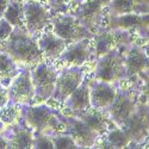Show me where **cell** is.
Segmentation results:
<instances>
[{
	"mask_svg": "<svg viewBox=\"0 0 149 149\" xmlns=\"http://www.w3.org/2000/svg\"><path fill=\"white\" fill-rule=\"evenodd\" d=\"M140 23H141V17L129 12V13L117 16V18L113 19V22H112V26L120 28V29H128V28L139 25Z\"/></svg>",
	"mask_w": 149,
	"mask_h": 149,
	"instance_id": "cell-25",
	"label": "cell"
},
{
	"mask_svg": "<svg viewBox=\"0 0 149 149\" xmlns=\"http://www.w3.org/2000/svg\"><path fill=\"white\" fill-rule=\"evenodd\" d=\"M4 148H8V141L3 137V136H0V149H4Z\"/></svg>",
	"mask_w": 149,
	"mask_h": 149,
	"instance_id": "cell-33",
	"label": "cell"
},
{
	"mask_svg": "<svg viewBox=\"0 0 149 149\" xmlns=\"http://www.w3.org/2000/svg\"><path fill=\"white\" fill-rule=\"evenodd\" d=\"M12 31H13V26L5 18H0V42H5Z\"/></svg>",
	"mask_w": 149,
	"mask_h": 149,
	"instance_id": "cell-29",
	"label": "cell"
},
{
	"mask_svg": "<svg viewBox=\"0 0 149 149\" xmlns=\"http://www.w3.org/2000/svg\"><path fill=\"white\" fill-rule=\"evenodd\" d=\"M8 0H0V16H4V12L7 8Z\"/></svg>",
	"mask_w": 149,
	"mask_h": 149,
	"instance_id": "cell-32",
	"label": "cell"
},
{
	"mask_svg": "<svg viewBox=\"0 0 149 149\" xmlns=\"http://www.w3.org/2000/svg\"><path fill=\"white\" fill-rule=\"evenodd\" d=\"M148 63V60L146 55L139 50V49H132L127 56V60L124 61V66H125V72L129 75L137 74L139 72L143 70Z\"/></svg>",
	"mask_w": 149,
	"mask_h": 149,
	"instance_id": "cell-20",
	"label": "cell"
},
{
	"mask_svg": "<svg viewBox=\"0 0 149 149\" xmlns=\"http://www.w3.org/2000/svg\"><path fill=\"white\" fill-rule=\"evenodd\" d=\"M4 129H5V124H4L1 120H0V132H3Z\"/></svg>",
	"mask_w": 149,
	"mask_h": 149,
	"instance_id": "cell-35",
	"label": "cell"
},
{
	"mask_svg": "<svg viewBox=\"0 0 149 149\" xmlns=\"http://www.w3.org/2000/svg\"><path fill=\"white\" fill-rule=\"evenodd\" d=\"M22 115L24 116V119L29 125L40 134H43L48 130L57 129L60 124L53 111L44 105L25 107L22 110Z\"/></svg>",
	"mask_w": 149,
	"mask_h": 149,
	"instance_id": "cell-3",
	"label": "cell"
},
{
	"mask_svg": "<svg viewBox=\"0 0 149 149\" xmlns=\"http://www.w3.org/2000/svg\"><path fill=\"white\" fill-rule=\"evenodd\" d=\"M117 92L111 82L98 80L90 85V98L91 106L97 110L109 107L113 102Z\"/></svg>",
	"mask_w": 149,
	"mask_h": 149,
	"instance_id": "cell-10",
	"label": "cell"
},
{
	"mask_svg": "<svg viewBox=\"0 0 149 149\" xmlns=\"http://www.w3.org/2000/svg\"><path fill=\"white\" fill-rule=\"evenodd\" d=\"M77 115L80 119H82L86 124H88L98 134L103 132L106 129L107 122H106V118L104 117V115L100 112V110L91 107L85 111H77Z\"/></svg>",
	"mask_w": 149,
	"mask_h": 149,
	"instance_id": "cell-19",
	"label": "cell"
},
{
	"mask_svg": "<svg viewBox=\"0 0 149 149\" xmlns=\"http://www.w3.org/2000/svg\"><path fill=\"white\" fill-rule=\"evenodd\" d=\"M32 148H40V149H52L54 148L53 139H49L45 135H38L37 137H33Z\"/></svg>",
	"mask_w": 149,
	"mask_h": 149,
	"instance_id": "cell-28",
	"label": "cell"
},
{
	"mask_svg": "<svg viewBox=\"0 0 149 149\" xmlns=\"http://www.w3.org/2000/svg\"><path fill=\"white\" fill-rule=\"evenodd\" d=\"M8 103L11 104H26L35 97V88L31 80V73L23 70L12 80L8 87Z\"/></svg>",
	"mask_w": 149,
	"mask_h": 149,
	"instance_id": "cell-6",
	"label": "cell"
},
{
	"mask_svg": "<svg viewBox=\"0 0 149 149\" xmlns=\"http://www.w3.org/2000/svg\"><path fill=\"white\" fill-rule=\"evenodd\" d=\"M22 115V110H19L15 104L5 105L4 107L0 109V120H1L5 125H12L15 124Z\"/></svg>",
	"mask_w": 149,
	"mask_h": 149,
	"instance_id": "cell-24",
	"label": "cell"
},
{
	"mask_svg": "<svg viewBox=\"0 0 149 149\" xmlns=\"http://www.w3.org/2000/svg\"><path fill=\"white\" fill-rule=\"evenodd\" d=\"M124 73H125L124 61L115 50H111L100 56V60L95 67V78L106 82H112L120 79Z\"/></svg>",
	"mask_w": 149,
	"mask_h": 149,
	"instance_id": "cell-4",
	"label": "cell"
},
{
	"mask_svg": "<svg viewBox=\"0 0 149 149\" xmlns=\"http://www.w3.org/2000/svg\"><path fill=\"white\" fill-rule=\"evenodd\" d=\"M103 7L97 0H85L81 3L73 16L75 17L84 26L94 28L98 25L103 17Z\"/></svg>",
	"mask_w": 149,
	"mask_h": 149,
	"instance_id": "cell-11",
	"label": "cell"
},
{
	"mask_svg": "<svg viewBox=\"0 0 149 149\" xmlns=\"http://www.w3.org/2000/svg\"><path fill=\"white\" fill-rule=\"evenodd\" d=\"M53 143L54 148L58 149H70V148H77L78 144L75 141L73 140L70 135H56L55 137H53Z\"/></svg>",
	"mask_w": 149,
	"mask_h": 149,
	"instance_id": "cell-27",
	"label": "cell"
},
{
	"mask_svg": "<svg viewBox=\"0 0 149 149\" xmlns=\"http://www.w3.org/2000/svg\"><path fill=\"white\" fill-rule=\"evenodd\" d=\"M67 130L79 147H92L98 137V132L80 118H69Z\"/></svg>",
	"mask_w": 149,
	"mask_h": 149,
	"instance_id": "cell-9",
	"label": "cell"
},
{
	"mask_svg": "<svg viewBox=\"0 0 149 149\" xmlns=\"http://www.w3.org/2000/svg\"><path fill=\"white\" fill-rule=\"evenodd\" d=\"M129 135L125 132L124 129H115L112 131H110L107 135V142L110 147L113 148H123L127 147L130 142Z\"/></svg>",
	"mask_w": 149,
	"mask_h": 149,
	"instance_id": "cell-23",
	"label": "cell"
},
{
	"mask_svg": "<svg viewBox=\"0 0 149 149\" xmlns=\"http://www.w3.org/2000/svg\"><path fill=\"white\" fill-rule=\"evenodd\" d=\"M8 100H10V98H8V91L6 88L0 90V109L4 107L5 105H7L8 104Z\"/></svg>",
	"mask_w": 149,
	"mask_h": 149,
	"instance_id": "cell-31",
	"label": "cell"
},
{
	"mask_svg": "<svg viewBox=\"0 0 149 149\" xmlns=\"http://www.w3.org/2000/svg\"><path fill=\"white\" fill-rule=\"evenodd\" d=\"M18 74L19 70L16 61L6 53L0 54V84L7 87Z\"/></svg>",
	"mask_w": 149,
	"mask_h": 149,
	"instance_id": "cell-17",
	"label": "cell"
},
{
	"mask_svg": "<svg viewBox=\"0 0 149 149\" xmlns=\"http://www.w3.org/2000/svg\"><path fill=\"white\" fill-rule=\"evenodd\" d=\"M38 47L44 55L49 57H60L67 48V42L54 32H45L40 37Z\"/></svg>",
	"mask_w": 149,
	"mask_h": 149,
	"instance_id": "cell-15",
	"label": "cell"
},
{
	"mask_svg": "<svg viewBox=\"0 0 149 149\" xmlns=\"http://www.w3.org/2000/svg\"><path fill=\"white\" fill-rule=\"evenodd\" d=\"M67 106L75 112L77 111H85L92 107L90 98V82L82 80V82L67 98Z\"/></svg>",
	"mask_w": 149,
	"mask_h": 149,
	"instance_id": "cell-14",
	"label": "cell"
},
{
	"mask_svg": "<svg viewBox=\"0 0 149 149\" xmlns=\"http://www.w3.org/2000/svg\"><path fill=\"white\" fill-rule=\"evenodd\" d=\"M8 141V148H19V149H25V148H32L33 143V136L31 131L26 129H18L12 135V137Z\"/></svg>",
	"mask_w": 149,
	"mask_h": 149,
	"instance_id": "cell-22",
	"label": "cell"
},
{
	"mask_svg": "<svg viewBox=\"0 0 149 149\" xmlns=\"http://www.w3.org/2000/svg\"><path fill=\"white\" fill-rule=\"evenodd\" d=\"M69 1H70V0H48L49 6H50L53 10L57 11V12L66 11Z\"/></svg>",
	"mask_w": 149,
	"mask_h": 149,
	"instance_id": "cell-30",
	"label": "cell"
},
{
	"mask_svg": "<svg viewBox=\"0 0 149 149\" xmlns=\"http://www.w3.org/2000/svg\"><path fill=\"white\" fill-rule=\"evenodd\" d=\"M72 1H80V0H72Z\"/></svg>",
	"mask_w": 149,
	"mask_h": 149,
	"instance_id": "cell-37",
	"label": "cell"
},
{
	"mask_svg": "<svg viewBox=\"0 0 149 149\" xmlns=\"http://www.w3.org/2000/svg\"><path fill=\"white\" fill-rule=\"evenodd\" d=\"M90 54V41L87 38H82L67 47L65 52L60 55V58L62 62H66L72 66H81L88 60Z\"/></svg>",
	"mask_w": 149,
	"mask_h": 149,
	"instance_id": "cell-12",
	"label": "cell"
},
{
	"mask_svg": "<svg viewBox=\"0 0 149 149\" xmlns=\"http://www.w3.org/2000/svg\"><path fill=\"white\" fill-rule=\"evenodd\" d=\"M111 117L118 125H123L134 113H135V104L131 98L124 93L116 94L113 102L109 106Z\"/></svg>",
	"mask_w": 149,
	"mask_h": 149,
	"instance_id": "cell-13",
	"label": "cell"
},
{
	"mask_svg": "<svg viewBox=\"0 0 149 149\" xmlns=\"http://www.w3.org/2000/svg\"><path fill=\"white\" fill-rule=\"evenodd\" d=\"M4 50L15 61L23 63H40L43 58V53L32 36L25 28H13V31L4 42Z\"/></svg>",
	"mask_w": 149,
	"mask_h": 149,
	"instance_id": "cell-1",
	"label": "cell"
},
{
	"mask_svg": "<svg viewBox=\"0 0 149 149\" xmlns=\"http://www.w3.org/2000/svg\"><path fill=\"white\" fill-rule=\"evenodd\" d=\"M122 33H123L122 31L120 32L106 31V32L98 33L94 37V49L97 52V55L103 56L109 52L113 50L115 45L120 41Z\"/></svg>",
	"mask_w": 149,
	"mask_h": 149,
	"instance_id": "cell-16",
	"label": "cell"
},
{
	"mask_svg": "<svg viewBox=\"0 0 149 149\" xmlns=\"http://www.w3.org/2000/svg\"><path fill=\"white\" fill-rule=\"evenodd\" d=\"M111 11L116 16H120L124 13H129L134 10V0H111L109 4Z\"/></svg>",
	"mask_w": 149,
	"mask_h": 149,
	"instance_id": "cell-26",
	"label": "cell"
},
{
	"mask_svg": "<svg viewBox=\"0 0 149 149\" xmlns=\"http://www.w3.org/2000/svg\"><path fill=\"white\" fill-rule=\"evenodd\" d=\"M54 33L66 42H75L90 36L87 28L72 15H61L54 19Z\"/></svg>",
	"mask_w": 149,
	"mask_h": 149,
	"instance_id": "cell-5",
	"label": "cell"
},
{
	"mask_svg": "<svg viewBox=\"0 0 149 149\" xmlns=\"http://www.w3.org/2000/svg\"><path fill=\"white\" fill-rule=\"evenodd\" d=\"M30 73L35 88V97H37L40 100H47L53 97L57 80V73L44 62H40Z\"/></svg>",
	"mask_w": 149,
	"mask_h": 149,
	"instance_id": "cell-2",
	"label": "cell"
},
{
	"mask_svg": "<svg viewBox=\"0 0 149 149\" xmlns=\"http://www.w3.org/2000/svg\"><path fill=\"white\" fill-rule=\"evenodd\" d=\"M123 129L129 135L130 140H141L148 134L147 120L137 115H132L125 123L123 124Z\"/></svg>",
	"mask_w": 149,
	"mask_h": 149,
	"instance_id": "cell-18",
	"label": "cell"
},
{
	"mask_svg": "<svg viewBox=\"0 0 149 149\" xmlns=\"http://www.w3.org/2000/svg\"><path fill=\"white\" fill-rule=\"evenodd\" d=\"M25 1H41V0H25Z\"/></svg>",
	"mask_w": 149,
	"mask_h": 149,
	"instance_id": "cell-36",
	"label": "cell"
},
{
	"mask_svg": "<svg viewBox=\"0 0 149 149\" xmlns=\"http://www.w3.org/2000/svg\"><path fill=\"white\" fill-rule=\"evenodd\" d=\"M25 28L29 33H36L49 23V12L40 1H25L23 4Z\"/></svg>",
	"mask_w": 149,
	"mask_h": 149,
	"instance_id": "cell-8",
	"label": "cell"
},
{
	"mask_svg": "<svg viewBox=\"0 0 149 149\" xmlns=\"http://www.w3.org/2000/svg\"><path fill=\"white\" fill-rule=\"evenodd\" d=\"M4 18L13 28H25V19H24L23 4L19 1H11L7 5V8L4 12ZM26 29V28H25Z\"/></svg>",
	"mask_w": 149,
	"mask_h": 149,
	"instance_id": "cell-21",
	"label": "cell"
},
{
	"mask_svg": "<svg viewBox=\"0 0 149 149\" xmlns=\"http://www.w3.org/2000/svg\"><path fill=\"white\" fill-rule=\"evenodd\" d=\"M97 1L102 6H105V5H109L111 3V0H97Z\"/></svg>",
	"mask_w": 149,
	"mask_h": 149,
	"instance_id": "cell-34",
	"label": "cell"
},
{
	"mask_svg": "<svg viewBox=\"0 0 149 149\" xmlns=\"http://www.w3.org/2000/svg\"><path fill=\"white\" fill-rule=\"evenodd\" d=\"M84 74L80 66H73L72 68L65 69L56 80V86L53 97L56 100H66L69 94L82 82Z\"/></svg>",
	"mask_w": 149,
	"mask_h": 149,
	"instance_id": "cell-7",
	"label": "cell"
}]
</instances>
